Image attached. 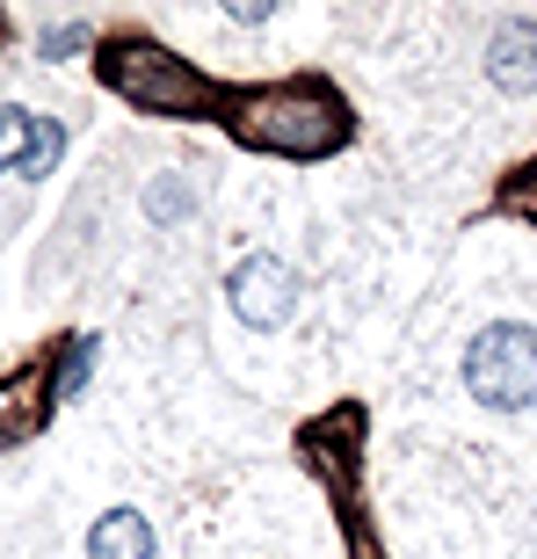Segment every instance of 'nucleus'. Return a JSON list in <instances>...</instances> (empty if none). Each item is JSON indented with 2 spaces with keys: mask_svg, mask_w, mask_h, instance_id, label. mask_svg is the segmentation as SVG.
<instances>
[{
  "mask_svg": "<svg viewBox=\"0 0 537 559\" xmlns=\"http://www.w3.org/2000/svg\"><path fill=\"white\" fill-rule=\"evenodd\" d=\"M465 393L494 415H523L537 400V328H523V320L479 328L465 349Z\"/></svg>",
  "mask_w": 537,
  "mask_h": 559,
  "instance_id": "nucleus-1",
  "label": "nucleus"
},
{
  "mask_svg": "<svg viewBox=\"0 0 537 559\" xmlns=\"http://www.w3.org/2000/svg\"><path fill=\"white\" fill-rule=\"evenodd\" d=\"M226 306H232L240 328L268 334V328H284L290 312H298V276H290L284 254H248V262L226 276Z\"/></svg>",
  "mask_w": 537,
  "mask_h": 559,
  "instance_id": "nucleus-2",
  "label": "nucleus"
},
{
  "mask_svg": "<svg viewBox=\"0 0 537 559\" xmlns=\"http://www.w3.org/2000/svg\"><path fill=\"white\" fill-rule=\"evenodd\" d=\"M487 81L501 95H537V22L501 15V29L487 37Z\"/></svg>",
  "mask_w": 537,
  "mask_h": 559,
  "instance_id": "nucleus-3",
  "label": "nucleus"
},
{
  "mask_svg": "<svg viewBox=\"0 0 537 559\" xmlns=\"http://www.w3.org/2000/svg\"><path fill=\"white\" fill-rule=\"evenodd\" d=\"M87 559H153V523L139 509H109L87 531Z\"/></svg>",
  "mask_w": 537,
  "mask_h": 559,
  "instance_id": "nucleus-4",
  "label": "nucleus"
},
{
  "mask_svg": "<svg viewBox=\"0 0 537 559\" xmlns=\"http://www.w3.org/2000/svg\"><path fill=\"white\" fill-rule=\"evenodd\" d=\"M59 153H65V131L51 124V117H37V131H29V153H22L15 175H29V182H37V175H51V167H59Z\"/></svg>",
  "mask_w": 537,
  "mask_h": 559,
  "instance_id": "nucleus-5",
  "label": "nucleus"
},
{
  "mask_svg": "<svg viewBox=\"0 0 537 559\" xmlns=\"http://www.w3.org/2000/svg\"><path fill=\"white\" fill-rule=\"evenodd\" d=\"M29 131H37V117H29V109H0V175H8V167H22Z\"/></svg>",
  "mask_w": 537,
  "mask_h": 559,
  "instance_id": "nucleus-6",
  "label": "nucleus"
},
{
  "mask_svg": "<svg viewBox=\"0 0 537 559\" xmlns=\"http://www.w3.org/2000/svg\"><path fill=\"white\" fill-rule=\"evenodd\" d=\"M145 211H153L160 226H175V218L189 211V189H182V182H160V189H145Z\"/></svg>",
  "mask_w": 537,
  "mask_h": 559,
  "instance_id": "nucleus-7",
  "label": "nucleus"
},
{
  "mask_svg": "<svg viewBox=\"0 0 537 559\" xmlns=\"http://www.w3.org/2000/svg\"><path fill=\"white\" fill-rule=\"evenodd\" d=\"M81 44H87V29H81V22H59V29H44V44H37V51H44V59H65V51H81Z\"/></svg>",
  "mask_w": 537,
  "mask_h": 559,
  "instance_id": "nucleus-8",
  "label": "nucleus"
},
{
  "mask_svg": "<svg viewBox=\"0 0 537 559\" xmlns=\"http://www.w3.org/2000/svg\"><path fill=\"white\" fill-rule=\"evenodd\" d=\"M226 15H232V22H268V15H276V0H232Z\"/></svg>",
  "mask_w": 537,
  "mask_h": 559,
  "instance_id": "nucleus-9",
  "label": "nucleus"
}]
</instances>
